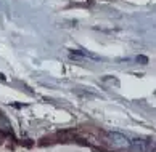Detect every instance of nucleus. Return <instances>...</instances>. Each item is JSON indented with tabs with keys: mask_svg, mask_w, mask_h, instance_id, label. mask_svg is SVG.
Returning a JSON list of instances; mask_svg holds the SVG:
<instances>
[{
	"mask_svg": "<svg viewBox=\"0 0 156 152\" xmlns=\"http://www.w3.org/2000/svg\"><path fill=\"white\" fill-rule=\"evenodd\" d=\"M103 138H105L106 144H109V146H111V147H114V149L124 150V149H129V147H130L129 138L124 136L122 133H118V131H105V133H103Z\"/></svg>",
	"mask_w": 156,
	"mask_h": 152,
	"instance_id": "obj_1",
	"label": "nucleus"
},
{
	"mask_svg": "<svg viewBox=\"0 0 156 152\" xmlns=\"http://www.w3.org/2000/svg\"><path fill=\"white\" fill-rule=\"evenodd\" d=\"M130 147L135 152H150L153 150V144H150V141L147 139H132L130 141Z\"/></svg>",
	"mask_w": 156,
	"mask_h": 152,
	"instance_id": "obj_2",
	"label": "nucleus"
}]
</instances>
